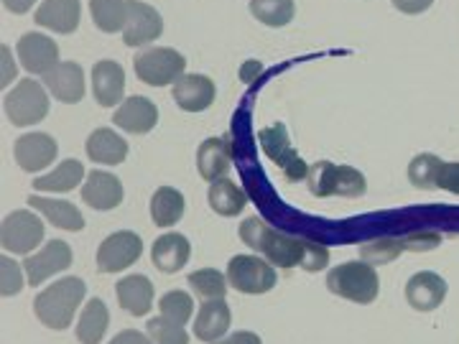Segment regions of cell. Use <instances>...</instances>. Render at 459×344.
<instances>
[{
	"label": "cell",
	"mask_w": 459,
	"mask_h": 344,
	"mask_svg": "<svg viewBox=\"0 0 459 344\" xmlns=\"http://www.w3.org/2000/svg\"><path fill=\"white\" fill-rule=\"evenodd\" d=\"M240 240L255 253H261L265 261L279 268H304V271H322L327 268L329 250L307 237H291L265 225L261 217H247L240 225Z\"/></svg>",
	"instance_id": "6da1fadb"
},
{
	"label": "cell",
	"mask_w": 459,
	"mask_h": 344,
	"mask_svg": "<svg viewBox=\"0 0 459 344\" xmlns=\"http://www.w3.org/2000/svg\"><path fill=\"white\" fill-rule=\"evenodd\" d=\"M84 294H87V286H84L82 279H77V276L59 279L36 296L33 314L44 327L65 331V329L72 327L77 306L84 301Z\"/></svg>",
	"instance_id": "7a4b0ae2"
},
{
	"label": "cell",
	"mask_w": 459,
	"mask_h": 344,
	"mask_svg": "<svg viewBox=\"0 0 459 344\" xmlns=\"http://www.w3.org/2000/svg\"><path fill=\"white\" fill-rule=\"evenodd\" d=\"M327 288L340 298H347L352 304H373L380 291V280L373 265L365 261H350L332 268L327 276Z\"/></svg>",
	"instance_id": "3957f363"
},
{
	"label": "cell",
	"mask_w": 459,
	"mask_h": 344,
	"mask_svg": "<svg viewBox=\"0 0 459 344\" xmlns=\"http://www.w3.org/2000/svg\"><path fill=\"white\" fill-rule=\"evenodd\" d=\"M307 184L314 197H350L358 199L368 192V181L352 166H337L329 161L309 166Z\"/></svg>",
	"instance_id": "277c9868"
},
{
	"label": "cell",
	"mask_w": 459,
	"mask_h": 344,
	"mask_svg": "<svg viewBox=\"0 0 459 344\" xmlns=\"http://www.w3.org/2000/svg\"><path fill=\"white\" fill-rule=\"evenodd\" d=\"M3 110L16 128H29L49 115V95L36 80L26 77L5 95Z\"/></svg>",
	"instance_id": "5b68a950"
},
{
	"label": "cell",
	"mask_w": 459,
	"mask_h": 344,
	"mask_svg": "<svg viewBox=\"0 0 459 344\" xmlns=\"http://www.w3.org/2000/svg\"><path fill=\"white\" fill-rule=\"evenodd\" d=\"M133 69H135V77L143 84L166 87V84H177L184 77L186 59L177 49L156 47V49L138 51L133 56Z\"/></svg>",
	"instance_id": "8992f818"
},
{
	"label": "cell",
	"mask_w": 459,
	"mask_h": 344,
	"mask_svg": "<svg viewBox=\"0 0 459 344\" xmlns=\"http://www.w3.org/2000/svg\"><path fill=\"white\" fill-rule=\"evenodd\" d=\"M225 276H228V283L235 291L247 296L268 294L276 286V280H279L273 265L258 258V255H235L228 262V273Z\"/></svg>",
	"instance_id": "52a82bcc"
},
{
	"label": "cell",
	"mask_w": 459,
	"mask_h": 344,
	"mask_svg": "<svg viewBox=\"0 0 459 344\" xmlns=\"http://www.w3.org/2000/svg\"><path fill=\"white\" fill-rule=\"evenodd\" d=\"M44 222L39 214L29 210H16V212L5 214L3 228H0V243L5 253H16V255H29L36 250V245L44 243Z\"/></svg>",
	"instance_id": "ba28073f"
},
{
	"label": "cell",
	"mask_w": 459,
	"mask_h": 344,
	"mask_svg": "<svg viewBox=\"0 0 459 344\" xmlns=\"http://www.w3.org/2000/svg\"><path fill=\"white\" fill-rule=\"evenodd\" d=\"M258 141H261L263 150L271 156V161L283 171L286 181L307 179L309 166L301 161V156H299L296 148L291 146L289 133H286V128H283L281 123H276V125H271V128H265V131L258 133Z\"/></svg>",
	"instance_id": "9c48e42d"
},
{
	"label": "cell",
	"mask_w": 459,
	"mask_h": 344,
	"mask_svg": "<svg viewBox=\"0 0 459 344\" xmlns=\"http://www.w3.org/2000/svg\"><path fill=\"white\" fill-rule=\"evenodd\" d=\"M141 253H143V240L135 232L131 229L113 232L98 247V271L100 273H120V271L131 268L133 262H138Z\"/></svg>",
	"instance_id": "30bf717a"
},
{
	"label": "cell",
	"mask_w": 459,
	"mask_h": 344,
	"mask_svg": "<svg viewBox=\"0 0 459 344\" xmlns=\"http://www.w3.org/2000/svg\"><path fill=\"white\" fill-rule=\"evenodd\" d=\"M72 265V247L66 245L65 240H51L44 245V250H39L36 255H29L23 261V271H26V280L29 286H41L47 283L51 276L62 273Z\"/></svg>",
	"instance_id": "8fae6325"
},
{
	"label": "cell",
	"mask_w": 459,
	"mask_h": 344,
	"mask_svg": "<svg viewBox=\"0 0 459 344\" xmlns=\"http://www.w3.org/2000/svg\"><path fill=\"white\" fill-rule=\"evenodd\" d=\"M164 33V18L159 16L156 8L141 0H128V18L123 29V41L128 47H143L156 41Z\"/></svg>",
	"instance_id": "7c38bea8"
},
{
	"label": "cell",
	"mask_w": 459,
	"mask_h": 344,
	"mask_svg": "<svg viewBox=\"0 0 459 344\" xmlns=\"http://www.w3.org/2000/svg\"><path fill=\"white\" fill-rule=\"evenodd\" d=\"M18 59L26 72L31 74H47L59 64V47L47 33H23L18 41Z\"/></svg>",
	"instance_id": "4fadbf2b"
},
{
	"label": "cell",
	"mask_w": 459,
	"mask_h": 344,
	"mask_svg": "<svg viewBox=\"0 0 459 344\" xmlns=\"http://www.w3.org/2000/svg\"><path fill=\"white\" fill-rule=\"evenodd\" d=\"M56 153H59V146H56V141L51 138L49 133H26V135L18 138L16 146H13L16 164L29 174L44 171L47 166L54 164Z\"/></svg>",
	"instance_id": "5bb4252c"
},
{
	"label": "cell",
	"mask_w": 459,
	"mask_h": 344,
	"mask_svg": "<svg viewBox=\"0 0 459 344\" xmlns=\"http://www.w3.org/2000/svg\"><path fill=\"white\" fill-rule=\"evenodd\" d=\"M446 294H449L446 280L434 271H421V273L411 276L409 283H406V301H409L411 309H416V312L439 309Z\"/></svg>",
	"instance_id": "9a60e30c"
},
{
	"label": "cell",
	"mask_w": 459,
	"mask_h": 344,
	"mask_svg": "<svg viewBox=\"0 0 459 344\" xmlns=\"http://www.w3.org/2000/svg\"><path fill=\"white\" fill-rule=\"evenodd\" d=\"M44 87L66 105H77L84 98V72L77 62H59L44 74Z\"/></svg>",
	"instance_id": "2e32d148"
},
{
	"label": "cell",
	"mask_w": 459,
	"mask_h": 344,
	"mask_svg": "<svg viewBox=\"0 0 459 344\" xmlns=\"http://www.w3.org/2000/svg\"><path fill=\"white\" fill-rule=\"evenodd\" d=\"M113 123L126 133L143 135V133H151L156 128V123H159V108L148 98L133 95V98L123 99V105L117 108V113H113Z\"/></svg>",
	"instance_id": "e0dca14e"
},
{
	"label": "cell",
	"mask_w": 459,
	"mask_h": 344,
	"mask_svg": "<svg viewBox=\"0 0 459 344\" xmlns=\"http://www.w3.org/2000/svg\"><path fill=\"white\" fill-rule=\"evenodd\" d=\"M82 199L87 207H92L98 212H110L115 207H120V202H123V184L115 174L92 171L84 179Z\"/></svg>",
	"instance_id": "ac0fdd59"
},
{
	"label": "cell",
	"mask_w": 459,
	"mask_h": 344,
	"mask_svg": "<svg viewBox=\"0 0 459 344\" xmlns=\"http://www.w3.org/2000/svg\"><path fill=\"white\" fill-rule=\"evenodd\" d=\"M126 95V72L117 62L102 59L92 66V98L102 108H115Z\"/></svg>",
	"instance_id": "d6986e66"
},
{
	"label": "cell",
	"mask_w": 459,
	"mask_h": 344,
	"mask_svg": "<svg viewBox=\"0 0 459 344\" xmlns=\"http://www.w3.org/2000/svg\"><path fill=\"white\" fill-rule=\"evenodd\" d=\"M192 258V245L189 240L179 235V232H169V235H161L153 247H151V262L153 268H159L166 276H174L179 273L181 268L189 262Z\"/></svg>",
	"instance_id": "ffe728a7"
},
{
	"label": "cell",
	"mask_w": 459,
	"mask_h": 344,
	"mask_svg": "<svg viewBox=\"0 0 459 344\" xmlns=\"http://www.w3.org/2000/svg\"><path fill=\"white\" fill-rule=\"evenodd\" d=\"M214 82L204 74H184L179 82L174 84V102L184 113H202L214 102Z\"/></svg>",
	"instance_id": "44dd1931"
},
{
	"label": "cell",
	"mask_w": 459,
	"mask_h": 344,
	"mask_svg": "<svg viewBox=\"0 0 459 344\" xmlns=\"http://www.w3.org/2000/svg\"><path fill=\"white\" fill-rule=\"evenodd\" d=\"M230 322H232V316H230L228 301L225 298H210L195 316V337L204 344L220 342L228 334Z\"/></svg>",
	"instance_id": "7402d4cb"
},
{
	"label": "cell",
	"mask_w": 459,
	"mask_h": 344,
	"mask_svg": "<svg viewBox=\"0 0 459 344\" xmlns=\"http://www.w3.org/2000/svg\"><path fill=\"white\" fill-rule=\"evenodd\" d=\"M82 18L80 0H44L36 11V23L56 33L77 31Z\"/></svg>",
	"instance_id": "603a6c76"
},
{
	"label": "cell",
	"mask_w": 459,
	"mask_h": 344,
	"mask_svg": "<svg viewBox=\"0 0 459 344\" xmlns=\"http://www.w3.org/2000/svg\"><path fill=\"white\" fill-rule=\"evenodd\" d=\"M117 294V304L123 312H128L131 316H146L153 309V283L146 276H126L117 280L115 286Z\"/></svg>",
	"instance_id": "cb8c5ba5"
},
{
	"label": "cell",
	"mask_w": 459,
	"mask_h": 344,
	"mask_svg": "<svg viewBox=\"0 0 459 344\" xmlns=\"http://www.w3.org/2000/svg\"><path fill=\"white\" fill-rule=\"evenodd\" d=\"M232 166V150L225 138H207L197 150V168L199 176L204 181L225 179V174Z\"/></svg>",
	"instance_id": "d4e9b609"
},
{
	"label": "cell",
	"mask_w": 459,
	"mask_h": 344,
	"mask_svg": "<svg viewBox=\"0 0 459 344\" xmlns=\"http://www.w3.org/2000/svg\"><path fill=\"white\" fill-rule=\"evenodd\" d=\"M29 207H33L39 214H44V219L51 222L56 229H66V232H80L84 228L82 212L66 202V199H47V197H29Z\"/></svg>",
	"instance_id": "484cf974"
},
{
	"label": "cell",
	"mask_w": 459,
	"mask_h": 344,
	"mask_svg": "<svg viewBox=\"0 0 459 344\" xmlns=\"http://www.w3.org/2000/svg\"><path fill=\"white\" fill-rule=\"evenodd\" d=\"M87 156L90 161L102 166H117L126 161L128 156V141L120 138L117 133H113L110 128H98L95 133H90L87 138Z\"/></svg>",
	"instance_id": "4316f807"
},
{
	"label": "cell",
	"mask_w": 459,
	"mask_h": 344,
	"mask_svg": "<svg viewBox=\"0 0 459 344\" xmlns=\"http://www.w3.org/2000/svg\"><path fill=\"white\" fill-rule=\"evenodd\" d=\"M186 202L184 194L174 186H159L151 197V219L156 228H174L184 217Z\"/></svg>",
	"instance_id": "83f0119b"
},
{
	"label": "cell",
	"mask_w": 459,
	"mask_h": 344,
	"mask_svg": "<svg viewBox=\"0 0 459 344\" xmlns=\"http://www.w3.org/2000/svg\"><path fill=\"white\" fill-rule=\"evenodd\" d=\"M84 176H87V171H84L82 161L66 159L51 174H44V176L33 179V189L36 192H54V194L56 192H72V189H77L82 184Z\"/></svg>",
	"instance_id": "f1b7e54d"
},
{
	"label": "cell",
	"mask_w": 459,
	"mask_h": 344,
	"mask_svg": "<svg viewBox=\"0 0 459 344\" xmlns=\"http://www.w3.org/2000/svg\"><path fill=\"white\" fill-rule=\"evenodd\" d=\"M108 327H110V312H108L105 301L102 298H90L80 322H77V342L100 344Z\"/></svg>",
	"instance_id": "f546056e"
},
{
	"label": "cell",
	"mask_w": 459,
	"mask_h": 344,
	"mask_svg": "<svg viewBox=\"0 0 459 344\" xmlns=\"http://www.w3.org/2000/svg\"><path fill=\"white\" fill-rule=\"evenodd\" d=\"M207 199H210V207H212L220 217H238V214L246 210L247 204L246 192H243L235 181H230L228 176L210 184Z\"/></svg>",
	"instance_id": "4dcf8cb0"
},
{
	"label": "cell",
	"mask_w": 459,
	"mask_h": 344,
	"mask_svg": "<svg viewBox=\"0 0 459 344\" xmlns=\"http://www.w3.org/2000/svg\"><path fill=\"white\" fill-rule=\"evenodd\" d=\"M90 13L100 31H123L128 18V0H90Z\"/></svg>",
	"instance_id": "1f68e13d"
},
{
	"label": "cell",
	"mask_w": 459,
	"mask_h": 344,
	"mask_svg": "<svg viewBox=\"0 0 459 344\" xmlns=\"http://www.w3.org/2000/svg\"><path fill=\"white\" fill-rule=\"evenodd\" d=\"M250 13L271 29H281L294 21V0H250Z\"/></svg>",
	"instance_id": "d6a6232c"
},
{
	"label": "cell",
	"mask_w": 459,
	"mask_h": 344,
	"mask_svg": "<svg viewBox=\"0 0 459 344\" xmlns=\"http://www.w3.org/2000/svg\"><path fill=\"white\" fill-rule=\"evenodd\" d=\"M186 280H189V288L202 298H207V301L210 298H222L225 291H228V276H222L214 268H199L195 273H189Z\"/></svg>",
	"instance_id": "836d02e7"
},
{
	"label": "cell",
	"mask_w": 459,
	"mask_h": 344,
	"mask_svg": "<svg viewBox=\"0 0 459 344\" xmlns=\"http://www.w3.org/2000/svg\"><path fill=\"white\" fill-rule=\"evenodd\" d=\"M442 159H437L434 153H421L409 164V179L416 189H437V179H439V168H442Z\"/></svg>",
	"instance_id": "e575fe53"
},
{
	"label": "cell",
	"mask_w": 459,
	"mask_h": 344,
	"mask_svg": "<svg viewBox=\"0 0 459 344\" xmlns=\"http://www.w3.org/2000/svg\"><path fill=\"white\" fill-rule=\"evenodd\" d=\"M159 309H161V316H166L169 322L184 327L195 316V301H192V296L184 294V291H169V294L161 296Z\"/></svg>",
	"instance_id": "d590c367"
},
{
	"label": "cell",
	"mask_w": 459,
	"mask_h": 344,
	"mask_svg": "<svg viewBox=\"0 0 459 344\" xmlns=\"http://www.w3.org/2000/svg\"><path fill=\"white\" fill-rule=\"evenodd\" d=\"M148 337L153 340V344H189V334L184 331L181 324L169 322L166 316L159 319H148Z\"/></svg>",
	"instance_id": "8d00e7d4"
},
{
	"label": "cell",
	"mask_w": 459,
	"mask_h": 344,
	"mask_svg": "<svg viewBox=\"0 0 459 344\" xmlns=\"http://www.w3.org/2000/svg\"><path fill=\"white\" fill-rule=\"evenodd\" d=\"M406 250V240H376L370 245L360 247L362 261L370 262V265H377V262H391L398 258V253Z\"/></svg>",
	"instance_id": "74e56055"
},
{
	"label": "cell",
	"mask_w": 459,
	"mask_h": 344,
	"mask_svg": "<svg viewBox=\"0 0 459 344\" xmlns=\"http://www.w3.org/2000/svg\"><path fill=\"white\" fill-rule=\"evenodd\" d=\"M0 271H3V279H0V291H3V298H11V296L21 294V288H23V268L18 265L13 258H8V255H3L0 258Z\"/></svg>",
	"instance_id": "f35d334b"
},
{
	"label": "cell",
	"mask_w": 459,
	"mask_h": 344,
	"mask_svg": "<svg viewBox=\"0 0 459 344\" xmlns=\"http://www.w3.org/2000/svg\"><path fill=\"white\" fill-rule=\"evenodd\" d=\"M437 189H444L449 194H457L459 197V164L452 161V164H442L439 168V179H437Z\"/></svg>",
	"instance_id": "ab89813d"
},
{
	"label": "cell",
	"mask_w": 459,
	"mask_h": 344,
	"mask_svg": "<svg viewBox=\"0 0 459 344\" xmlns=\"http://www.w3.org/2000/svg\"><path fill=\"white\" fill-rule=\"evenodd\" d=\"M431 3L434 0H394V5L401 11V13H406V16H419V13H424L431 8Z\"/></svg>",
	"instance_id": "60d3db41"
},
{
	"label": "cell",
	"mask_w": 459,
	"mask_h": 344,
	"mask_svg": "<svg viewBox=\"0 0 459 344\" xmlns=\"http://www.w3.org/2000/svg\"><path fill=\"white\" fill-rule=\"evenodd\" d=\"M108 344H153V340L146 337V334H141L138 329H126V331H120Z\"/></svg>",
	"instance_id": "b9f144b4"
},
{
	"label": "cell",
	"mask_w": 459,
	"mask_h": 344,
	"mask_svg": "<svg viewBox=\"0 0 459 344\" xmlns=\"http://www.w3.org/2000/svg\"><path fill=\"white\" fill-rule=\"evenodd\" d=\"M214 344H263V342L255 331H235V334H230V337H225V340H220V342H214Z\"/></svg>",
	"instance_id": "7bdbcfd3"
},
{
	"label": "cell",
	"mask_w": 459,
	"mask_h": 344,
	"mask_svg": "<svg viewBox=\"0 0 459 344\" xmlns=\"http://www.w3.org/2000/svg\"><path fill=\"white\" fill-rule=\"evenodd\" d=\"M3 87H8L11 80L16 77V66H13V56H11V49L3 47Z\"/></svg>",
	"instance_id": "ee69618b"
},
{
	"label": "cell",
	"mask_w": 459,
	"mask_h": 344,
	"mask_svg": "<svg viewBox=\"0 0 459 344\" xmlns=\"http://www.w3.org/2000/svg\"><path fill=\"white\" fill-rule=\"evenodd\" d=\"M33 3H36V0H3V5H5L11 13H16V16L29 13V11L33 8Z\"/></svg>",
	"instance_id": "f6af8a7d"
}]
</instances>
